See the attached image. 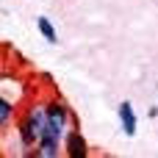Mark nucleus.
I'll return each mask as SVG.
<instances>
[{"mask_svg": "<svg viewBox=\"0 0 158 158\" xmlns=\"http://www.w3.org/2000/svg\"><path fill=\"white\" fill-rule=\"evenodd\" d=\"M14 131H17L22 156L31 158V150H33V147L44 139V133H47V97H31V100L25 103V108L19 111V117H17Z\"/></svg>", "mask_w": 158, "mask_h": 158, "instance_id": "obj_1", "label": "nucleus"}, {"mask_svg": "<svg viewBox=\"0 0 158 158\" xmlns=\"http://www.w3.org/2000/svg\"><path fill=\"white\" fill-rule=\"evenodd\" d=\"M72 128H75L72 108L61 97L47 94V133H44V139L47 142H56V144H64V139H67V133Z\"/></svg>", "mask_w": 158, "mask_h": 158, "instance_id": "obj_2", "label": "nucleus"}, {"mask_svg": "<svg viewBox=\"0 0 158 158\" xmlns=\"http://www.w3.org/2000/svg\"><path fill=\"white\" fill-rule=\"evenodd\" d=\"M64 156L67 158H86L89 156V144H86V139H83V133L78 128H72L67 133V139H64Z\"/></svg>", "mask_w": 158, "mask_h": 158, "instance_id": "obj_3", "label": "nucleus"}, {"mask_svg": "<svg viewBox=\"0 0 158 158\" xmlns=\"http://www.w3.org/2000/svg\"><path fill=\"white\" fill-rule=\"evenodd\" d=\"M119 125H122V133H125V136H136L139 119H136V111H133V106H131L128 100L119 103Z\"/></svg>", "mask_w": 158, "mask_h": 158, "instance_id": "obj_4", "label": "nucleus"}, {"mask_svg": "<svg viewBox=\"0 0 158 158\" xmlns=\"http://www.w3.org/2000/svg\"><path fill=\"white\" fill-rule=\"evenodd\" d=\"M17 117H19V114H17V106L8 100V94H3V97H0V128H3V133L8 131L11 122H17Z\"/></svg>", "mask_w": 158, "mask_h": 158, "instance_id": "obj_5", "label": "nucleus"}, {"mask_svg": "<svg viewBox=\"0 0 158 158\" xmlns=\"http://www.w3.org/2000/svg\"><path fill=\"white\" fill-rule=\"evenodd\" d=\"M36 28H39V33H42V36H44L47 42H53V44L58 42V33H56V25H53V22H50L47 17H39V19H36Z\"/></svg>", "mask_w": 158, "mask_h": 158, "instance_id": "obj_6", "label": "nucleus"}]
</instances>
